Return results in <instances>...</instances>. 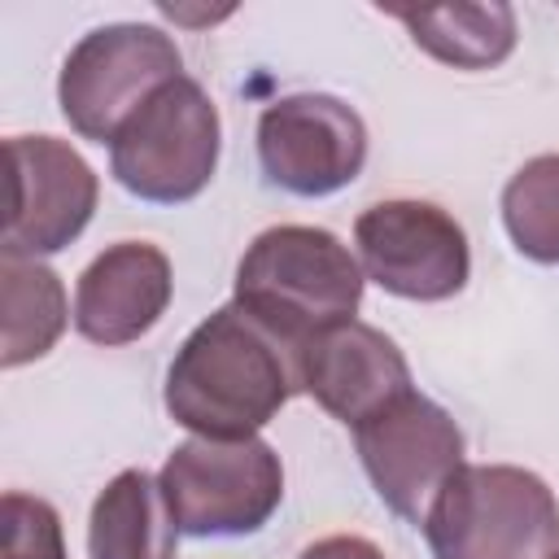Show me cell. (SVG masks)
<instances>
[{"instance_id": "5", "label": "cell", "mask_w": 559, "mask_h": 559, "mask_svg": "<svg viewBox=\"0 0 559 559\" xmlns=\"http://www.w3.org/2000/svg\"><path fill=\"white\" fill-rule=\"evenodd\" d=\"M157 485L183 537H245L280 511L284 463L262 437H192L166 454Z\"/></svg>"}, {"instance_id": "19", "label": "cell", "mask_w": 559, "mask_h": 559, "mask_svg": "<svg viewBox=\"0 0 559 559\" xmlns=\"http://www.w3.org/2000/svg\"><path fill=\"white\" fill-rule=\"evenodd\" d=\"M550 559H559V550H555V555H550Z\"/></svg>"}, {"instance_id": "6", "label": "cell", "mask_w": 559, "mask_h": 559, "mask_svg": "<svg viewBox=\"0 0 559 559\" xmlns=\"http://www.w3.org/2000/svg\"><path fill=\"white\" fill-rule=\"evenodd\" d=\"M179 74L183 57L166 31L144 22H109L87 31L61 61L57 105L74 135L114 144L127 118Z\"/></svg>"}, {"instance_id": "2", "label": "cell", "mask_w": 559, "mask_h": 559, "mask_svg": "<svg viewBox=\"0 0 559 559\" xmlns=\"http://www.w3.org/2000/svg\"><path fill=\"white\" fill-rule=\"evenodd\" d=\"M362 266L328 227L280 223L253 236L236 262V306L280 336L293 354L358 314L362 306Z\"/></svg>"}, {"instance_id": "13", "label": "cell", "mask_w": 559, "mask_h": 559, "mask_svg": "<svg viewBox=\"0 0 559 559\" xmlns=\"http://www.w3.org/2000/svg\"><path fill=\"white\" fill-rule=\"evenodd\" d=\"M175 520L144 467L118 472L92 502L87 559H175Z\"/></svg>"}, {"instance_id": "9", "label": "cell", "mask_w": 559, "mask_h": 559, "mask_svg": "<svg viewBox=\"0 0 559 559\" xmlns=\"http://www.w3.org/2000/svg\"><path fill=\"white\" fill-rule=\"evenodd\" d=\"M262 175L293 197H332L362 175L367 127L358 109L328 92H293L258 118Z\"/></svg>"}, {"instance_id": "11", "label": "cell", "mask_w": 559, "mask_h": 559, "mask_svg": "<svg viewBox=\"0 0 559 559\" xmlns=\"http://www.w3.org/2000/svg\"><path fill=\"white\" fill-rule=\"evenodd\" d=\"M297 384L345 428H358L415 389L397 341L362 319H345L310 336L297 349Z\"/></svg>"}, {"instance_id": "12", "label": "cell", "mask_w": 559, "mask_h": 559, "mask_svg": "<svg viewBox=\"0 0 559 559\" xmlns=\"http://www.w3.org/2000/svg\"><path fill=\"white\" fill-rule=\"evenodd\" d=\"M170 293V258L148 240H118L83 266L74 284V328L92 345H131L166 314Z\"/></svg>"}, {"instance_id": "3", "label": "cell", "mask_w": 559, "mask_h": 559, "mask_svg": "<svg viewBox=\"0 0 559 559\" xmlns=\"http://www.w3.org/2000/svg\"><path fill=\"white\" fill-rule=\"evenodd\" d=\"M432 559H550L559 550L555 489L515 463H463L424 515Z\"/></svg>"}, {"instance_id": "16", "label": "cell", "mask_w": 559, "mask_h": 559, "mask_svg": "<svg viewBox=\"0 0 559 559\" xmlns=\"http://www.w3.org/2000/svg\"><path fill=\"white\" fill-rule=\"evenodd\" d=\"M502 227L524 258L542 266H559V153L528 157L507 179Z\"/></svg>"}, {"instance_id": "1", "label": "cell", "mask_w": 559, "mask_h": 559, "mask_svg": "<svg viewBox=\"0 0 559 559\" xmlns=\"http://www.w3.org/2000/svg\"><path fill=\"white\" fill-rule=\"evenodd\" d=\"M297 389V354L227 301L175 349L162 402L192 437L245 441L258 437Z\"/></svg>"}, {"instance_id": "14", "label": "cell", "mask_w": 559, "mask_h": 559, "mask_svg": "<svg viewBox=\"0 0 559 559\" xmlns=\"http://www.w3.org/2000/svg\"><path fill=\"white\" fill-rule=\"evenodd\" d=\"M415 48L454 70H493L515 48V9L502 0L489 4H437V9H389Z\"/></svg>"}, {"instance_id": "8", "label": "cell", "mask_w": 559, "mask_h": 559, "mask_svg": "<svg viewBox=\"0 0 559 559\" xmlns=\"http://www.w3.org/2000/svg\"><path fill=\"white\" fill-rule=\"evenodd\" d=\"M358 463L380 502L406 524H424L441 485L463 467V432L445 406L402 393L354 428Z\"/></svg>"}, {"instance_id": "15", "label": "cell", "mask_w": 559, "mask_h": 559, "mask_svg": "<svg viewBox=\"0 0 559 559\" xmlns=\"http://www.w3.org/2000/svg\"><path fill=\"white\" fill-rule=\"evenodd\" d=\"M0 297H4V354H0V362L13 371L22 362L44 358L61 341V332L70 323V306H66L61 275L35 258H4L0 262Z\"/></svg>"}, {"instance_id": "7", "label": "cell", "mask_w": 559, "mask_h": 559, "mask_svg": "<svg viewBox=\"0 0 559 559\" xmlns=\"http://www.w3.org/2000/svg\"><path fill=\"white\" fill-rule=\"evenodd\" d=\"M358 266L402 301H445L472 275L467 231L432 201L393 197L354 218Z\"/></svg>"}, {"instance_id": "17", "label": "cell", "mask_w": 559, "mask_h": 559, "mask_svg": "<svg viewBox=\"0 0 559 559\" xmlns=\"http://www.w3.org/2000/svg\"><path fill=\"white\" fill-rule=\"evenodd\" d=\"M0 515H4V559H66V533L52 502L9 489Z\"/></svg>"}, {"instance_id": "10", "label": "cell", "mask_w": 559, "mask_h": 559, "mask_svg": "<svg viewBox=\"0 0 559 559\" xmlns=\"http://www.w3.org/2000/svg\"><path fill=\"white\" fill-rule=\"evenodd\" d=\"M9 223L4 258L61 253L92 223L96 170L57 135H9Z\"/></svg>"}, {"instance_id": "4", "label": "cell", "mask_w": 559, "mask_h": 559, "mask_svg": "<svg viewBox=\"0 0 559 559\" xmlns=\"http://www.w3.org/2000/svg\"><path fill=\"white\" fill-rule=\"evenodd\" d=\"M223 122L210 92L179 74L157 87L114 135L109 175L140 201L183 205L205 192L218 166Z\"/></svg>"}, {"instance_id": "18", "label": "cell", "mask_w": 559, "mask_h": 559, "mask_svg": "<svg viewBox=\"0 0 559 559\" xmlns=\"http://www.w3.org/2000/svg\"><path fill=\"white\" fill-rule=\"evenodd\" d=\"M297 559H389L376 542L358 537V533H332V537H319L310 542Z\"/></svg>"}]
</instances>
